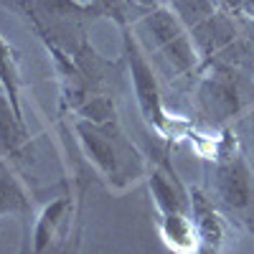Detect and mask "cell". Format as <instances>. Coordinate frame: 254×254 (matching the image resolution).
Returning <instances> with one entry per match:
<instances>
[{
    "mask_svg": "<svg viewBox=\"0 0 254 254\" xmlns=\"http://www.w3.org/2000/svg\"><path fill=\"white\" fill-rule=\"evenodd\" d=\"M89 8L94 10L97 18H110L120 28L132 26L147 10V8H140L135 0H89Z\"/></svg>",
    "mask_w": 254,
    "mask_h": 254,
    "instance_id": "8fae6325",
    "label": "cell"
},
{
    "mask_svg": "<svg viewBox=\"0 0 254 254\" xmlns=\"http://www.w3.org/2000/svg\"><path fill=\"white\" fill-rule=\"evenodd\" d=\"M71 130L84 158L89 160V165H94L99 178L117 193L147 178V173H150V163L137 150L132 137H127L120 120L94 122L84 117H71Z\"/></svg>",
    "mask_w": 254,
    "mask_h": 254,
    "instance_id": "6da1fadb",
    "label": "cell"
},
{
    "mask_svg": "<svg viewBox=\"0 0 254 254\" xmlns=\"http://www.w3.org/2000/svg\"><path fill=\"white\" fill-rule=\"evenodd\" d=\"M0 158L10 165H23L31 158V137L26 122H20L10 107V102L0 87Z\"/></svg>",
    "mask_w": 254,
    "mask_h": 254,
    "instance_id": "52a82bcc",
    "label": "cell"
},
{
    "mask_svg": "<svg viewBox=\"0 0 254 254\" xmlns=\"http://www.w3.org/2000/svg\"><path fill=\"white\" fill-rule=\"evenodd\" d=\"M0 87H3L10 107L15 112V117L20 122H26L23 117V102H20V94H23V74H20V54L15 46H10L8 41L0 33Z\"/></svg>",
    "mask_w": 254,
    "mask_h": 254,
    "instance_id": "30bf717a",
    "label": "cell"
},
{
    "mask_svg": "<svg viewBox=\"0 0 254 254\" xmlns=\"http://www.w3.org/2000/svg\"><path fill=\"white\" fill-rule=\"evenodd\" d=\"M122 44H125V64H127V69H130V79H132V87H135V99H137L142 120L160 137H168V140L183 137L190 130V122H186V120H181V117H176V115H171L165 110L155 69H153L150 59H147V54L142 51L140 41L132 36L130 26L122 28Z\"/></svg>",
    "mask_w": 254,
    "mask_h": 254,
    "instance_id": "277c9868",
    "label": "cell"
},
{
    "mask_svg": "<svg viewBox=\"0 0 254 254\" xmlns=\"http://www.w3.org/2000/svg\"><path fill=\"white\" fill-rule=\"evenodd\" d=\"M211 201L221 214L254 229V173L237 135L224 130L211 147Z\"/></svg>",
    "mask_w": 254,
    "mask_h": 254,
    "instance_id": "7a4b0ae2",
    "label": "cell"
},
{
    "mask_svg": "<svg viewBox=\"0 0 254 254\" xmlns=\"http://www.w3.org/2000/svg\"><path fill=\"white\" fill-rule=\"evenodd\" d=\"M234 8H239V10H247V13H254V0H229Z\"/></svg>",
    "mask_w": 254,
    "mask_h": 254,
    "instance_id": "7c38bea8",
    "label": "cell"
},
{
    "mask_svg": "<svg viewBox=\"0 0 254 254\" xmlns=\"http://www.w3.org/2000/svg\"><path fill=\"white\" fill-rule=\"evenodd\" d=\"M18 168L0 158V219L3 216H33V203L26 186L18 178Z\"/></svg>",
    "mask_w": 254,
    "mask_h": 254,
    "instance_id": "9c48e42d",
    "label": "cell"
},
{
    "mask_svg": "<svg viewBox=\"0 0 254 254\" xmlns=\"http://www.w3.org/2000/svg\"><path fill=\"white\" fill-rule=\"evenodd\" d=\"M135 38L147 46L158 66L171 79H188L198 66V54L193 46V36L181 23V18L168 8H147L135 23Z\"/></svg>",
    "mask_w": 254,
    "mask_h": 254,
    "instance_id": "3957f363",
    "label": "cell"
},
{
    "mask_svg": "<svg viewBox=\"0 0 254 254\" xmlns=\"http://www.w3.org/2000/svg\"><path fill=\"white\" fill-rule=\"evenodd\" d=\"M188 208H190V221L198 234V252H219L226 242V224L219 206L211 201L208 193L201 188L190 186L188 188Z\"/></svg>",
    "mask_w": 254,
    "mask_h": 254,
    "instance_id": "5b68a950",
    "label": "cell"
},
{
    "mask_svg": "<svg viewBox=\"0 0 254 254\" xmlns=\"http://www.w3.org/2000/svg\"><path fill=\"white\" fill-rule=\"evenodd\" d=\"M198 102L208 120H226L239 110V94L234 87V79L229 74L208 76L201 89H198Z\"/></svg>",
    "mask_w": 254,
    "mask_h": 254,
    "instance_id": "ba28073f",
    "label": "cell"
},
{
    "mask_svg": "<svg viewBox=\"0 0 254 254\" xmlns=\"http://www.w3.org/2000/svg\"><path fill=\"white\" fill-rule=\"evenodd\" d=\"M135 3H137L140 8H155V5L160 3V0H135Z\"/></svg>",
    "mask_w": 254,
    "mask_h": 254,
    "instance_id": "4fadbf2b",
    "label": "cell"
},
{
    "mask_svg": "<svg viewBox=\"0 0 254 254\" xmlns=\"http://www.w3.org/2000/svg\"><path fill=\"white\" fill-rule=\"evenodd\" d=\"M71 214H74L71 196H59L41 208V214L36 216L33 237H31L33 252H49L59 239L66 237V231L71 226Z\"/></svg>",
    "mask_w": 254,
    "mask_h": 254,
    "instance_id": "8992f818",
    "label": "cell"
}]
</instances>
